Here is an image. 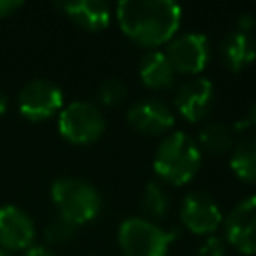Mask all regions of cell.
Segmentation results:
<instances>
[{"instance_id":"obj_1","label":"cell","mask_w":256,"mask_h":256,"mask_svg":"<svg viewBox=\"0 0 256 256\" xmlns=\"http://www.w3.org/2000/svg\"><path fill=\"white\" fill-rule=\"evenodd\" d=\"M116 20L132 42L158 48L176 36L182 8L172 0H122L116 4Z\"/></svg>"},{"instance_id":"obj_2","label":"cell","mask_w":256,"mask_h":256,"mask_svg":"<svg viewBox=\"0 0 256 256\" xmlns=\"http://www.w3.org/2000/svg\"><path fill=\"white\" fill-rule=\"evenodd\" d=\"M152 166L164 182L172 186H184L200 172L202 150L188 134L172 132L158 144Z\"/></svg>"},{"instance_id":"obj_3","label":"cell","mask_w":256,"mask_h":256,"mask_svg":"<svg viewBox=\"0 0 256 256\" xmlns=\"http://www.w3.org/2000/svg\"><path fill=\"white\" fill-rule=\"evenodd\" d=\"M50 196L54 206L58 208V216L68 220L76 228L92 222L102 210L100 192L82 178L64 176L54 180Z\"/></svg>"},{"instance_id":"obj_4","label":"cell","mask_w":256,"mask_h":256,"mask_svg":"<svg viewBox=\"0 0 256 256\" xmlns=\"http://www.w3.org/2000/svg\"><path fill=\"white\" fill-rule=\"evenodd\" d=\"M170 234L148 218H126L118 228L122 256H168Z\"/></svg>"},{"instance_id":"obj_5","label":"cell","mask_w":256,"mask_h":256,"mask_svg":"<svg viewBox=\"0 0 256 256\" xmlns=\"http://www.w3.org/2000/svg\"><path fill=\"white\" fill-rule=\"evenodd\" d=\"M58 132L70 144H94L106 132V118L96 104L78 100L60 110Z\"/></svg>"},{"instance_id":"obj_6","label":"cell","mask_w":256,"mask_h":256,"mask_svg":"<svg viewBox=\"0 0 256 256\" xmlns=\"http://www.w3.org/2000/svg\"><path fill=\"white\" fill-rule=\"evenodd\" d=\"M64 108V94L60 86L46 78L30 80L18 92V110L32 122H44Z\"/></svg>"},{"instance_id":"obj_7","label":"cell","mask_w":256,"mask_h":256,"mask_svg":"<svg viewBox=\"0 0 256 256\" xmlns=\"http://www.w3.org/2000/svg\"><path fill=\"white\" fill-rule=\"evenodd\" d=\"M164 54L176 74L196 76L206 68L210 60V40L198 32L176 34L166 44Z\"/></svg>"},{"instance_id":"obj_8","label":"cell","mask_w":256,"mask_h":256,"mask_svg":"<svg viewBox=\"0 0 256 256\" xmlns=\"http://www.w3.org/2000/svg\"><path fill=\"white\" fill-rule=\"evenodd\" d=\"M180 218L182 224L198 236H212L224 224L218 202L206 192H190L182 200Z\"/></svg>"},{"instance_id":"obj_9","label":"cell","mask_w":256,"mask_h":256,"mask_svg":"<svg viewBox=\"0 0 256 256\" xmlns=\"http://www.w3.org/2000/svg\"><path fill=\"white\" fill-rule=\"evenodd\" d=\"M226 240L242 254H256V196L240 200L224 220Z\"/></svg>"},{"instance_id":"obj_10","label":"cell","mask_w":256,"mask_h":256,"mask_svg":"<svg viewBox=\"0 0 256 256\" xmlns=\"http://www.w3.org/2000/svg\"><path fill=\"white\" fill-rule=\"evenodd\" d=\"M34 220L18 206H0V248L6 252H26L34 246Z\"/></svg>"},{"instance_id":"obj_11","label":"cell","mask_w":256,"mask_h":256,"mask_svg":"<svg viewBox=\"0 0 256 256\" xmlns=\"http://www.w3.org/2000/svg\"><path fill=\"white\" fill-rule=\"evenodd\" d=\"M214 102H216L214 84L202 76H196L186 84H182L174 98L176 112L188 122L204 120L214 108Z\"/></svg>"},{"instance_id":"obj_12","label":"cell","mask_w":256,"mask_h":256,"mask_svg":"<svg viewBox=\"0 0 256 256\" xmlns=\"http://www.w3.org/2000/svg\"><path fill=\"white\" fill-rule=\"evenodd\" d=\"M126 120L136 132H140L144 136L168 134L176 124V116H174L172 108L168 104H164L162 100H154V98L136 102L128 110Z\"/></svg>"},{"instance_id":"obj_13","label":"cell","mask_w":256,"mask_h":256,"mask_svg":"<svg viewBox=\"0 0 256 256\" xmlns=\"http://www.w3.org/2000/svg\"><path fill=\"white\" fill-rule=\"evenodd\" d=\"M56 8H60L74 24L88 32H100L108 28L112 20V8L102 0H66L58 2Z\"/></svg>"},{"instance_id":"obj_14","label":"cell","mask_w":256,"mask_h":256,"mask_svg":"<svg viewBox=\"0 0 256 256\" xmlns=\"http://www.w3.org/2000/svg\"><path fill=\"white\" fill-rule=\"evenodd\" d=\"M220 58L232 72H242L256 60V40L252 32L232 30L220 42Z\"/></svg>"},{"instance_id":"obj_15","label":"cell","mask_w":256,"mask_h":256,"mask_svg":"<svg viewBox=\"0 0 256 256\" xmlns=\"http://www.w3.org/2000/svg\"><path fill=\"white\" fill-rule=\"evenodd\" d=\"M138 76H140V80L146 88L162 92V90L172 88L176 72H174L172 64L168 62L164 50H150L140 60Z\"/></svg>"},{"instance_id":"obj_16","label":"cell","mask_w":256,"mask_h":256,"mask_svg":"<svg viewBox=\"0 0 256 256\" xmlns=\"http://www.w3.org/2000/svg\"><path fill=\"white\" fill-rule=\"evenodd\" d=\"M196 144L210 154H226L236 146V132L232 126L212 122L200 130Z\"/></svg>"},{"instance_id":"obj_17","label":"cell","mask_w":256,"mask_h":256,"mask_svg":"<svg viewBox=\"0 0 256 256\" xmlns=\"http://www.w3.org/2000/svg\"><path fill=\"white\" fill-rule=\"evenodd\" d=\"M230 168L242 182L256 186V136L234 146Z\"/></svg>"},{"instance_id":"obj_18","label":"cell","mask_w":256,"mask_h":256,"mask_svg":"<svg viewBox=\"0 0 256 256\" xmlns=\"http://www.w3.org/2000/svg\"><path fill=\"white\" fill-rule=\"evenodd\" d=\"M142 210L150 222L164 220L170 212V196L166 188L158 182H148L142 194Z\"/></svg>"},{"instance_id":"obj_19","label":"cell","mask_w":256,"mask_h":256,"mask_svg":"<svg viewBox=\"0 0 256 256\" xmlns=\"http://www.w3.org/2000/svg\"><path fill=\"white\" fill-rule=\"evenodd\" d=\"M126 96H128V88H126V84H124L122 80H118V78H108V80H104V82L98 86V90H96V100H98L102 106H110V108L120 106V104L126 100Z\"/></svg>"},{"instance_id":"obj_20","label":"cell","mask_w":256,"mask_h":256,"mask_svg":"<svg viewBox=\"0 0 256 256\" xmlns=\"http://www.w3.org/2000/svg\"><path fill=\"white\" fill-rule=\"evenodd\" d=\"M76 232H78V228L74 224H70L68 220L56 216L54 220L48 222V226L44 230V238L52 246H62V244H68L76 236Z\"/></svg>"},{"instance_id":"obj_21","label":"cell","mask_w":256,"mask_h":256,"mask_svg":"<svg viewBox=\"0 0 256 256\" xmlns=\"http://www.w3.org/2000/svg\"><path fill=\"white\" fill-rule=\"evenodd\" d=\"M196 256H226V248L224 242L218 236H208L204 240V244L198 248Z\"/></svg>"},{"instance_id":"obj_22","label":"cell","mask_w":256,"mask_h":256,"mask_svg":"<svg viewBox=\"0 0 256 256\" xmlns=\"http://www.w3.org/2000/svg\"><path fill=\"white\" fill-rule=\"evenodd\" d=\"M22 6H24L22 0H0V20L14 16Z\"/></svg>"},{"instance_id":"obj_23","label":"cell","mask_w":256,"mask_h":256,"mask_svg":"<svg viewBox=\"0 0 256 256\" xmlns=\"http://www.w3.org/2000/svg\"><path fill=\"white\" fill-rule=\"evenodd\" d=\"M236 28L238 30H244V32H252V28H254V16L252 14H240Z\"/></svg>"},{"instance_id":"obj_24","label":"cell","mask_w":256,"mask_h":256,"mask_svg":"<svg viewBox=\"0 0 256 256\" xmlns=\"http://www.w3.org/2000/svg\"><path fill=\"white\" fill-rule=\"evenodd\" d=\"M22 256H56V254L46 246H32L26 252H22Z\"/></svg>"},{"instance_id":"obj_25","label":"cell","mask_w":256,"mask_h":256,"mask_svg":"<svg viewBox=\"0 0 256 256\" xmlns=\"http://www.w3.org/2000/svg\"><path fill=\"white\" fill-rule=\"evenodd\" d=\"M6 110H8V98H6V94L0 90V116H4Z\"/></svg>"},{"instance_id":"obj_26","label":"cell","mask_w":256,"mask_h":256,"mask_svg":"<svg viewBox=\"0 0 256 256\" xmlns=\"http://www.w3.org/2000/svg\"><path fill=\"white\" fill-rule=\"evenodd\" d=\"M248 122L256 126V102L250 106V112H248Z\"/></svg>"},{"instance_id":"obj_27","label":"cell","mask_w":256,"mask_h":256,"mask_svg":"<svg viewBox=\"0 0 256 256\" xmlns=\"http://www.w3.org/2000/svg\"><path fill=\"white\" fill-rule=\"evenodd\" d=\"M0 256H10V252H6V250H2V248H0Z\"/></svg>"}]
</instances>
